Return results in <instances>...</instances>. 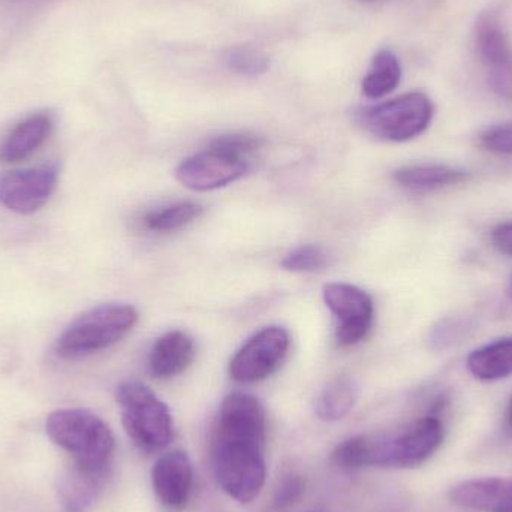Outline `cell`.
I'll list each match as a JSON object with an SVG mask.
<instances>
[{
  "instance_id": "obj_1",
  "label": "cell",
  "mask_w": 512,
  "mask_h": 512,
  "mask_svg": "<svg viewBox=\"0 0 512 512\" xmlns=\"http://www.w3.org/2000/svg\"><path fill=\"white\" fill-rule=\"evenodd\" d=\"M265 427V411L256 397H225L213 435V469L221 489L240 504L255 501L267 478Z\"/></svg>"
},
{
  "instance_id": "obj_2",
  "label": "cell",
  "mask_w": 512,
  "mask_h": 512,
  "mask_svg": "<svg viewBox=\"0 0 512 512\" xmlns=\"http://www.w3.org/2000/svg\"><path fill=\"white\" fill-rule=\"evenodd\" d=\"M48 438L71 454L75 468L105 477L113 459V432L104 420L87 409H59L45 421Z\"/></svg>"
},
{
  "instance_id": "obj_3",
  "label": "cell",
  "mask_w": 512,
  "mask_h": 512,
  "mask_svg": "<svg viewBox=\"0 0 512 512\" xmlns=\"http://www.w3.org/2000/svg\"><path fill=\"white\" fill-rule=\"evenodd\" d=\"M138 322L131 304L107 303L78 316L57 339L54 351L63 360H83L125 339Z\"/></svg>"
},
{
  "instance_id": "obj_4",
  "label": "cell",
  "mask_w": 512,
  "mask_h": 512,
  "mask_svg": "<svg viewBox=\"0 0 512 512\" xmlns=\"http://www.w3.org/2000/svg\"><path fill=\"white\" fill-rule=\"evenodd\" d=\"M122 424L140 450L158 453L173 439V417L168 406L140 381H128L117 388Z\"/></svg>"
},
{
  "instance_id": "obj_5",
  "label": "cell",
  "mask_w": 512,
  "mask_h": 512,
  "mask_svg": "<svg viewBox=\"0 0 512 512\" xmlns=\"http://www.w3.org/2000/svg\"><path fill=\"white\" fill-rule=\"evenodd\" d=\"M433 116L435 105L426 93L421 92L406 93L355 111V120L364 131L393 143H405L426 132Z\"/></svg>"
},
{
  "instance_id": "obj_6",
  "label": "cell",
  "mask_w": 512,
  "mask_h": 512,
  "mask_svg": "<svg viewBox=\"0 0 512 512\" xmlns=\"http://www.w3.org/2000/svg\"><path fill=\"white\" fill-rule=\"evenodd\" d=\"M444 426L436 417H424L409 424L394 438L376 436L375 466L415 468L423 465L441 447Z\"/></svg>"
},
{
  "instance_id": "obj_7",
  "label": "cell",
  "mask_w": 512,
  "mask_h": 512,
  "mask_svg": "<svg viewBox=\"0 0 512 512\" xmlns=\"http://www.w3.org/2000/svg\"><path fill=\"white\" fill-rule=\"evenodd\" d=\"M475 45L490 89L512 101V42L495 12H483L475 23Z\"/></svg>"
},
{
  "instance_id": "obj_8",
  "label": "cell",
  "mask_w": 512,
  "mask_h": 512,
  "mask_svg": "<svg viewBox=\"0 0 512 512\" xmlns=\"http://www.w3.org/2000/svg\"><path fill=\"white\" fill-rule=\"evenodd\" d=\"M324 303L337 319L336 340L342 348L366 339L373 324L372 298L351 283L331 282L322 289Z\"/></svg>"
},
{
  "instance_id": "obj_9",
  "label": "cell",
  "mask_w": 512,
  "mask_h": 512,
  "mask_svg": "<svg viewBox=\"0 0 512 512\" xmlns=\"http://www.w3.org/2000/svg\"><path fill=\"white\" fill-rule=\"evenodd\" d=\"M289 345L291 339L285 328H262L234 355L230 363L231 378L242 384L267 379L282 366Z\"/></svg>"
},
{
  "instance_id": "obj_10",
  "label": "cell",
  "mask_w": 512,
  "mask_h": 512,
  "mask_svg": "<svg viewBox=\"0 0 512 512\" xmlns=\"http://www.w3.org/2000/svg\"><path fill=\"white\" fill-rule=\"evenodd\" d=\"M59 182L56 164L12 171L0 177V206L18 215H32L47 204Z\"/></svg>"
},
{
  "instance_id": "obj_11",
  "label": "cell",
  "mask_w": 512,
  "mask_h": 512,
  "mask_svg": "<svg viewBox=\"0 0 512 512\" xmlns=\"http://www.w3.org/2000/svg\"><path fill=\"white\" fill-rule=\"evenodd\" d=\"M248 162L240 156L209 149L185 159L177 167L176 177L185 188L195 192L216 191L237 182L248 173Z\"/></svg>"
},
{
  "instance_id": "obj_12",
  "label": "cell",
  "mask_w": 512,
  "mask_h": 512,
  "mask_svg": "<svg viewBox=\"0 0 512 512\" xmlns=\"http://www.w3.org/2000/svg\"><path fill=\"white\" fill-rule=\"evenodd\" d=\"M156 498L170 510H182L191 499L194 469L183 451H170L159 457L152 472Z\"/></svg>"
},
{
  "instance_id": "obj_13",
  "label": "cell",
  "mask_w": 512,
  "mask_h": 512,
  "mask_svg": "<svg viewBox=\"0 0 512 512\" xmlns=\"http://www.w3.org/2000/svg\"><path fill=\"white\" fill-rule=\"evenodd\" d=\"M450 501L463 510L512 512V480L484 478L465 481L450 490Z\"/></svg>"
},
{
  "instance_id": "obj_14",
  "label": "cell",
  "mask_w": 512,
  "mask_h": 512,
  "mask_svg": "<svg viewBox=\"0 0 512 512\" xmlns=\"http://www.w3.org/2000/svg\"><path fill=\"white\" fill-rule=\"evenodd\" d=\"M197 349L185 331H168L159 337L150 351L149 370L153 378L171 379L194 363Z\"/></svg>"
},
{
  "instance_id": "obj_15",
  "label": "cell",
  "mask_w": 512,
  "mask_h": 512,
  "mask_svg": "<svg viewBox=\"0 0 512 512\" xmlns=\"http://www.w3.org/2000/svg\"><path fill=\"white\" fill-rule=\"evenodd\" d=\"M53 126V116L47 111L30 114L14 126L0 143V161L14 164L29 158L47 141Z\"/></svg>"
},
{
  "instance_id": "obj_16",
  "label": "cell",
  "mask_w": 512,
  "mask_h": 512,
  "mask_svg": "<svg viewBox=\"0 0 512 512\" xmlns=\"http://www.w3.org/2000/svg\"><path fill=\"white\" fill-rule=\"evenodd\" d=\"M393 179L406 191L424 194L462 185L471 180V174L448 165L424 164L400 168L394 171Z\"/></svg>"
},
{
  "instance_id": "obj_17",
  "label": "cell",
  "mask_w": 512,
  "mask_h": 512,
  "mask_svg": "<svg viewBox=\"0 0 512 512\" xmlns=\"http://www.w3.org/2000/svg\"><path fill=\"white\" fill-rule=\"evenodd\" d=\"M468 369L481 381H498L512 375V337L475 349L468 357Z\"/></svg>"
},
{
  "instance_id": "obj_18",
  "label": "cell",
  "mask_w": 512,
  "mask_h": 512,
  "mask_svg": "<svg viewBox=\"0 0 512 512\" xmlns=\"http://www.w3.org/2000/svg\"><path fill=\"white\" fill-rule=\"evenodd\" d=\"M402 81V63L390 48H382L373 57L366 77L361 81V92L366 98L381 99L390 95Z\"/></svg>"
},
{
  "instance_id": "obj_19",
  "label": "cell",
  "mask_w": 512,
  "mask_h": 512,
  "mask_svg": "<svg viewBox=\"0 0 512 512\" xmlns=\"http://www.w3.org/2000/svg\"><path fill=\"white\" fill-rule=\"evenodd\" d=\"M360 397V385L351 376H339L333 379L321 391L316 400V414L322 421L334 423L345 418L357 405Z\"/></svg>"
},
{
  "instance_id": "obj_20",
  "label": "cell",
  "mask_w": 512,
  "mask_h": 512,
  "mask_svg": "<svg viewBox=\"0 0 512 512\" xmlns=\"http://www.w3.org/2000/svg\"><path fill=\"white\" fill-rule=\"evenodd\" d=\"M104 477L90 475L80 469H72L68 477L60 484V498L69 512H83L95 501L99 483Z\"/></svg>"
},
{
  "instance_id": "obj_21",
  "label": "cell",
  "mask_w": 512,
  "mask_h": 512,
  "mask_svg": "<svg viewBox=\"0 0 512 512\" xmlns=\"http://www.w3.org/2000/svg\"><path fill=\"white\" fill-rule=\"evenodd\" d=\"M201 213H203V207L200 204L183 201V203L171 204L164 209L147 213L143 224L147 230L155 233H170L197 221Z\"/></svg>"
},
{
  "instance_id": "obj_22",
  "label": "cell",
  "mask_w": 512,
  "mask_h": 512,
  "mask_svg": "<svg viewBox=\"0 0 512 512\" xmlns=\"http://www.w3.org/2000/svg\"><path fill=\"white\" fill-rule=\"evenodd\" d=\"M376 436L358 435L346 439L333 451V462L342 469L375 466Z\"/></svg>"
},
{
  "instance_id": "obj_23",
  "label": "cell",
  "mask_w": 512,
  "mask_h": 512,
  "mask_svg": "<svg viewBox=\"0 0 512 512\" xmlns=\"http://www.w3.org/2000/svg\"><path fill=\"white\" fill-rule=\"evenodd\" d=\"M228 71L243 77H259L270 68V57L254 45H234L224 53Z\"/></svg>"
},
{
  "instance_id": "obj_24",
  "label": "cell",
  "mask_w": 512,
  "mask_h": 512,
  "mask_svg": "<svg viewBox=\"0 0 512 512\" xmlns=\"http://www.w3.org/2000/svg\"><path fill=\"white\" fill-rule=\"evenodd\" d=\"M330 264V254L319 245H303L282 259V267L294 273H316Z\"/></svg>"
},
{
  "instance_id": "obj_25",
  "label": "cell",
  "mask_w": 512,
  "mask_h": 512,
  "mask_svg": "<svg viewBox=\"0 0 512 512\" xmlns=\"http://www.w3.org/2000/svg\"><path fill=\"white\" fill-rule=\"evenodd\" d=\"M262 146L261 138L249 134H225L213 138L209 147L221 150V152L230 153V155L245 158L246 155L256 152Z\"/></svg>"
},
{
  "instance_id": "obj_26",
  "label": "cell",
  "mask_w": 512,
  "mask_h": 512,
  "mask_svg": "<svg viewBox=\"0 0 512 512\" xmlns=\"http://www.w3.org/2000/svg\"><path fill=\"white\" fill-rule=\"evenodd\" d=\"M480 143L487 152L512 156V122L487 129L481 134Z\"/></svg>"
},
{
  "instance_id": "obj_27",
  "label": "cell",
  "mask_w": 512,
  "mask_h": 512,
  "mask_svg": "<svg viewBox=\"0 0 512 512\" xmlns=\"http://www.w3.org/2000/svg\"><path fill=\"white\" fill-rule=\"evenodd\" d=\"M304 492V481L300 475H288L277 487L274 495V505L277 508H286L295 504Z\"/></svg>"
},
{
  "instance_id": "obj_28",
  "label": "cell",
  "mask_w": 512,
  "mask_h": 512,
  "mask_svg": "<svg viewBox=\"0 0 512 512\" xmlns=\"http://www.w3.org/2000/svg\"><path fill=\"white\" fill-rule=\"evenodd\" d=\"M492 243L501 254L512 256V222H504L492 231Z\"/></svg>"
},
{
  "instance_id": "obj_29",
  "label": "cell",
  "mask_w": 512,
  "mask_h": 512,
  "mask_svg": "<svg viewBox=\"0 0 512 512\" xmlns=\"http://www.w3.org/2000/svg\"><path fill=\"white\" fill-rule=\"evenodd\" d=\"M38 2H44V0H0V3L5 6H27Z\"/></svg>"
},
{
  "instance_id": "obj_30",
  "label": "cell",
  "mask_w": 512,
  "mask_h": 512,
  "mask_svg": "<svg viewBox=\"0 0 512 512\" xmlns=\"http://www.w3.org/2000/svg\"><path fill=\"white\" fill-rule=\"evenodd\" d=\"M508 421H510L511 427H512V397L510 406H508Z\"/></svg>"
},
{
  "instance_id": "obj_31",
  "label": "cell",
  "mask_w": 512,
  "mask_h": 512,
  "mask_svg": "<svg viewBox=\"0 0 512 512\" xmlns=\"http://www.w3.org/2000/svg\"><path fill=\"white\" fill-rule=\"evenodd\" d=\"M508 297H510V300L512 301V276L510 279V283H508Z\"/></svg>"
},
{
  "instance_id": "obj_32",
  "label": "cell",
  "mask_w": 512,
  "mask_h": 512,
  "mask_svg": "<svg viewBox=\"0 0 512 512\" xmlns=\"http://www.w3.org/2000/svg\"><path fill=\"white\" fill-rule=\"evenodd\" d=\"M363 2H379V0H363Z\"/></svg>"
}]
</instances>
